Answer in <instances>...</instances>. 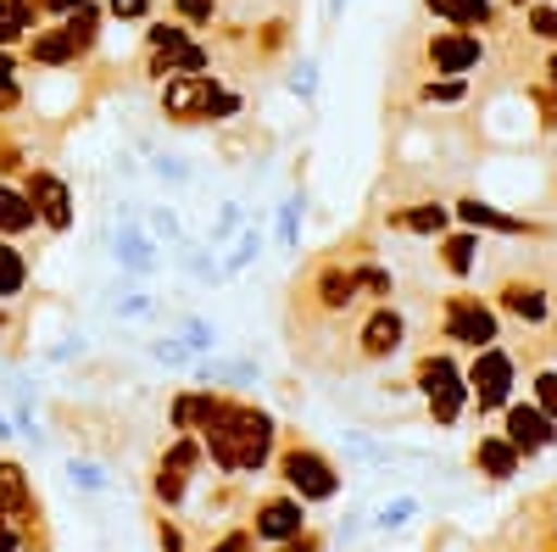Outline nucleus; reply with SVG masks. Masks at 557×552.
I'll use <instances>...</instances> for the list:
<instances>
[{"mask_svg": "<svg viewBox=\"0 0 557 552\" xmlns=\"http://www.w3.org/2000/svg\"><path fill=\"white\" fill-rule=\"evenodd\" d=\"M491 302L519 335H530V346H524L530 363L557 352V280H546L541 268H502Z\"/></svg>", "mask_w": 557, "mask_h": 552, "instance_id": "obj_1", "label": "nucleus"}, {"mask_svg": "<svg viewBox=\"0 0 557 552\" xmlns=\"http://www.w3.org/2000/svg\"><path fill=\"white\" fill-rule=\"evenodd\" d=\"M207 452H212V464L228 469V475H251L268 464V452H273V419L262 407H246V402H223L218 407V419L201 430Z\"/></svg>", "mask_w": 557, "mask_h": 552, "instance_id": "obj_2", "label": "nucleus"}, {"mask_svg": "<svg viewBox=\"0 0 557 552\" xmlns=\"http://www.w3.org/2000/svg\"><path fill=\"white\" fill-rule=\"evenodd\" d=\"M162 112L173 123H212V118L240 112V96H228L212 73H178L162 84Z\"/></svg>", "mask_w": 557, "mask_h": 552, "instance_id": "obj_3", "label": "nucleus"}, {"mask_svg": "<svg viewBox=\"0 0 557 552\" xmlns=\"http://www.w3.org/2000/svg\"><path fill=\"white\" fill-rule=\"evenodd\" d=\"M412 385L424 391L435 425H457V419H462V407H469V380H462V368H457L451 352H424V357H418Z\"/></svg>", "mask_w": 557, "mask_h": 552, "instance_id": "obj_4", "label": "nucleus"}, {"mask_svg": "<svg viewBox=\"0 0 557 552\" xmlns=\"http://www.w3.org/2000/svg\"><path fill=\"white\" fill-rule=\"evenodd\" d=\"M441 335H446L451 346H469V352L496 346V341H502V312H496L485 296L451 291V296L441 302Z\"/></svg>", "mask_w": 557, "mask_h": 552, "instance_id": "obj_5", "label": "nucleus"}, {"mask_svg": "<svg viewBox=\"0 0 557 552\" xmlns=\"http://www.w3.org/2000/svg\"><path fill=\"white\" fill-rule=\"evenodd\" d=\"M96 34H101V12L84 0L78 12H67V17H62V28L34 34V39H28V57H34L39 68H67V62H78V57L89 51V45H96Z\"/></svg>", "mask_w": 557, "mask_h": 552, "instance_id": "obj_6", "label": "nucleus"}, {"mask_svg": "<svg viewBox=\"0 0 557 552\" xmlns=\"http://www.w3.org/2000/svg\"><path fill=\"white\" fill-rule=\"evenodd\" d=\"M513 375H519V363L507 357L502 346H480L474 352V363L462 368V380H469V407L480 413V419L513 402Z\"/></svg>", "mask_w": 557, "mask_h": 552, "instance_id": "obj_7", "label": "nucleus"}, {"mask_svg": "<svg viewBox=\"0 0 557 552\" xmlns=\"http://www.w3.org/2000/svg\"><path fill=\"white\" fill-rule=\"evenodd\" d=\"M278 475H285V486L301 496V502H330L341 496V475L330 457H318L312 446H290L285 457H278Z\"/></svg>", "mask_w": 557, "mask_h": 552, "instance_id": "obj_8", "label": "nucleus"}, {"mask_svg": "<svg viewBox=\"0 0 557 552\" xmlns=\"http://www.w3.org/2000/svg\"><path fill=\"white\" fill-rule=\"evenodd\" d=\"M424 62L441 78H469L485 62V39L474 28H435L430 45H424Z\"/></svg>", "mask_w": 557, "mask_h": 552, "instance_id": "obj_9", "label": "nucleus"}, {"mask_svg": "<svg viewBox=\"0 0 557 552\" xmlns=\"http://www.w3.org/2000/svg\"><path fill=\"white\" fill-rule=\"evenodd\" d=\"M502 436L513 441L524 457H535V452L557 446V425L546 419V413H541L535 402H507V407H502Z\"/></svg>", "mask_w": 557, "mask_h": 552, "instance_id": "obj_10", "label": "nucleus"}, {"mask_svg": "<svg viewBox=\"0 0 557 552\" xmlns=\"http://www.w3.org/2000/svg\"><path fill=\"white\" fill-rule=\"evenodd\" d=\"M401 341H407V318L396 307H374V312H368V324L357 330V357L385 363V357L401 352Z\"/></svg>", "mask_w": 557, "mask_h": 552, "instance_id": "obj_11", "label": "nucleus"}, {"mask_svg": "<svg viewBox=\"0 0 557 552\" xmlns=\"http://www.w3.org/2000/svg\"><path fill=\"white\" fill-rule=\"evenodd\" d=\"M257 541H290V536H301L307 530V502L290 491V496H268V502H257Z\"/></svg>", "mask_w": 557, "mask_h": 552, "instance_id": "obj_12", "label": "nucleus"}, {"mask_svg": "<svg viewBox=\"0 0 557 552\" xmlns=\"http://www.w3.org/2000/svg\"><path fill=\"white\" fill-rule=\"evenodd\" d=\"M196 464H201V446H196V441H173V446H168V457L157 464V496L168 502V508H173V502H184Z\"/></svg>", "mask_w": 557, "mask_h": 552, "instance_id": "obj_13", "label": "nucleus"}, {"mask_svg": "<svg viewBox=\"0 0 557 552\" xmlns=\"http://www.w3.org/2000/svg\"><path fill=\"white\" fill-rule=\"evenodd\" d=\"M28 201H34V212L51 223V229H67L73 223V196H67V184L57 173H34L28 179Z\"/></svg>", "mask_w": 557, "mask_h": 552, "instance_id": "obj_14", "label": "nucleus"}, {"mask_svg": "<svg viewBox=\"0 0 557 552\" xmlns=\"http://www.w3.org/2000/svg\"><path fill=\"white\" fill-rule=\"evenodd\" d=\"M424 12L441 17L446 28H480V34L502 23V12L491 7V0H424Z\"/></svg>", "mask_w": 557, "mask_h": 552, "instance_id": "obj_15", "label": "nucleus"}, {"mask_svg": "<svg viewBox=\"0 0 557 552\" xmlns=\"http://www.w3.org/2000/svg\"><path fill=\"white\" fill-rule=\"evenodd\" d=\"M451 212L469 223V229H496V235H535L530 218H513V212H502V207H491V201H480V196H462Z\"/></svg>", "mask_w": 557, "mask_h": 552, "instance_id": "obj_16", "label": "nucleus"}, {"mask_svg": "<svg viewBox=\"0 0 557 552\" xmlns=\"http://www.w3.org/2000/svg\"><path fill=\"white\" fill-rule=\"evenodd\" d=\"M519 464H524V452L507 441V436H480V446H474V469H480V475H491V480H513Z\"/></svg>", "mask_w": 557, "mask_h": 552, "instance_id": "obj_17", "label": "nucleus"}, {"mask_svg": "<svg viewBox=\"0 0 557 552\" xmlns=\"http://www.w3.org/2000/svg\"><path fill=\"white\" fill-rule=\"evenodd\" d=\"M207 45H196V39H184V45H168V51H151V62H146V73L151 78H178V73H207Z\"/></svg>", "mask_w": 557, "mask_h": 552, "instance_id": "obj_18", "label": "nucleus"}, {"mask_svg": "<svg viewBox=\"0 0 557 552\" xmlns=\"http://www.w3.org/2000/svg\"><path fill=\"white\" fill-rule=\"evenodd\" d=\"M312 296L323 312H346L357 302V280H351V268L330 262V268H318V280H312Z\"/></svg>", "mask_w": 557, "mask_h": 552, "instance_id": "obj_19", "label": "nucleus"}, {"mask_svg": "<svg viewBox=\"0 0 557 552\" xmlns=\"http://www.w3.org/2000/svg\"><path fill=\"white\" fill-rule=\"evenodd\" d=\"M446 218H451V207H441V201H412V207L391 212V229H401V235H441Z\"/></svg>", "mask_w": 557, "mask_h": 552, "instance_id": "obj_20", "label": "nucleus"}, {"mask_svg": "<svg viewBox=\"0 0 557 552\" xmlns=\"http://www.w3.org/2000/svg\"><path fill=\"white\" fill-rule=\"evenodd\" d=\"M34 23H39V0H0V51L28 39Z\"/></svg>", "mask_w": 557, "mask_h": 552, "instance_id": "obj_21", "label": "nucleus"}, {"mask_svg": "<svg viewBox=\"0 0 557 552\" xmlns=\"http://www.w3.org/2000/svg\"><path fill=\"white\" fill-rule=\"evenodd\" d=\"M218 407H223V396H212V391L178 396V402H173V425H178V430H207V425L218 419Z\"/></svg>", "mask_w": 557, "mask_h": 552, "instance_id": "obj_22", "label": "nucleus"}, {"mask_svg": "<svg viewBox=\"0 0 557 552\" xmlns=\"http://www.w3.org/2000/svg\"><path fill=\"white\" fill-rule=\"evenodd\" d=\"M0 514H7V519L28 514V480H23L17 464H0Z\"/></svg>", "mask_w": 557, "mask_h": 552, "instance_id": "obj_23", "label": "nucleus"}, {"mask_svg": "<svg viewBox=\"0 0 557 552\" xmlns=\"http://www.w3.org/2000/svg\"><path fill=\"white\" fill-rule=\"evenodd\" d=\"M474 262H480V241L474 235H446L441 241V268L446 273H457V280H462V273H474Z\"/></svg>", "mask_w": 557, "mask_h": 552, "instance_id": "obj_24", "label": "nucleus"}, {"mask_svg": "<svg viewBox=\"0 0 557 552\" xmlns=\"http://www.w3.org/2000/svg\"><path fill=\"white\" fill-rule=\"evenodd\" d=\"M34 223H39L34 201H28V196H17V191H7V184H0V229H7V235H23V229H34Z\"/></svg>", "mask_w": 557, "mask_h": 552, "instance_id": "obj_25", "label": "nucleus"}, {"mask_svg": "<svg viewBox=\"0 0 557 552\" xmlns=\"http://www.w3.org/2000/svg\"><path fill=\"white\" fill-rule=\"evenodd\" d=\"M524 34L557 45V7H546V0H535V7H524Z\"/></svg>", "mask_w": 557, "mask_h": 552, "instance_id": "obj_26", "label": "nucleus"}, {"mask_svg": "<svg viewBox=\"0 0 557 552\" xmlns=\"http://www.w3.org/2000/svg\"><path fill=\"white\" fill-rule=\"evenodd\" d=\"M23 280H28V268H23V257L0 241V296H17L23 291Z\"/></svg>", "mask_w": 557, "mask_h": 552, "instance_id": "obj_27", "label": "nucleus"}, {"mask_svg": "<svg viewBox=\"0 0 557 552\" xmlns=\"http://www.w3.org/2000/svg\"><path fill=\"white\" fill-rule=\"evenodd\" d=\"M173 17L190 23V28H207L218 17V0H173Z\"/></svg>", "mask_w": 557, "mask_h": 552, "instance_id": "obj_28", "label": "nucleus"}, {"mask_svg": "<svg viewBox=\"0 0 557 552\" xmlns=\"http://www.w3.org/2000/svg\"><path fill=\"white\" fill-rule=\"evenodd\" d=\"M351 280H357V296H391V273L385 268H351Z\"/></svg>", "mask_w": 557, "mask_h": 552, "instance_id": "obj_29", "label": "nucleus"}, {"mask_svg": "<svg viewBox=\"0 0 557 552\" xmlns=\"http://www.w3.org/2000/svg\"><path fill=\"white\" fill-rule=\"evenodd\" d=\"M184 39H190V23H151V34H146L151 51H168V45H184Z\"/></svg>", "mask_w": 557, "mask_h": 552, "instance_id": "obj_30", "label": "nucleus"}, {"mask_svg": "<svg viewBox=\"0 0 557 552\" xmlns=\"http://www.w3.org/2000/svg\"><path fill=\"white\" fill-rule=\"evenodd\" d=\"M117 257H123L134 273H146V268H151V246L139 241V235H117Z\"/></svg>", "mask_w": 557, "mask_h": 552, "instance_id": "obj_31", "label": "nucleus"}, {"mask_svg": "<svg viewBox=\"0 0 557 552\" xmlns=\"http://www.w3.org/2000/svg\"><path fill=\"white\" fill-rule=\"evenodd\" d=\"M535 407L557 425V375H552V368H541V375H535Z\"/></svg>", "mask_w": 557, "mask_h": 552, "instance_id": "obj_32", "label": "nucleus"}, {"mask_svg": "<svg viewBox=\"0 0 557 552\" xmlns=\"http://www.w3.org/2000/svg\"><path fill=\"white\" fill-rule=\"evenodd\" d=\"M418 96H424V101H462V78H430L424 89H418Z\"/></svg>", "mask_w": 557, "mask_h": 552, "instance_id": "obj_33", "label": "nucleus"}, {"mask_svg": "<svg viewBox=\"0 0 557 552\" xmlns=\"http://www.w3.org/2000/svg\"><path fill=\"white\" fill-rule=\"evenodd\" d=\"M7 107H17V62L0 51V112Z\"/></svg>", "mask_w": 557, "mask_h": 552, "instance_id": "obj_34", "label": "nucleus"}, {"mask_svg": "<svg viewBox=\"0 0 557 552\" xmlns=\"http://www.w3.org/2000/svg\"><path fill=\"white\" fill-rule=\"evenodd\" d=\"M107 12H112V17H123V23H139V17L151 12V0H107Z\"/></svg>", "mask_w": 557, "mask_h": 552, "instance_id": "obj_35", "label": "nucleus"}, {"mask_svg": "<svg viewBox=\"0 0 557 552\" xmlns=\"http://www.w3.org/2000/svg\"><path fill=\"white\" fill-rule=\"evenodd\" d=\"M212 552H257V530H228Z\"/></svg>", "mask_w": 557, "mask_h": 552, "instance_id": "obj_36", "label": "nucleus"}, {"mask_svg": "<svg viewBox=\"0 0 557 552\" xmlns=\"http://www.w3.org/2000/svg\"><path fill=\"white\" fill-rule=\"evenodd\" d=\"M418 514V502H391V508L380 514V530H396V525H407Z\"/></svg>", "mask_w": 557, "mask_h": 552, "instance_id": "obj_37", "label": "nucleus"}, {"mask_svg": "<svg viewBox=\"0 0 557 552\" xmlns=\"http://www.w3.org/2000/svg\"><path fill=\"white\" fill-rule=\"evenodd\" d=\"M285 552H323V541L318 536H290V541H278Z\"/></svg>", "mask_w": 557, "mask_h": 552, "instance_id": "obj_38", "label": "nucleus"}, {"mask_svg": "<svg viewBox=\"0 0 557 552\" xmlns=\"http://www.w3.org/2000/svg\"><path fill=\"white\" fill-rule=\"evenodd\" d=\"M78 7H84V0H39V12H51V17H67Z\"/></svg>", "mask_w": 557, "mask_h": 552, "instance_id": "obj_39", "label": "nucleus"}, {"mask_svg": "<svg viewBox=\"0 0 557 552\" xmlns=\"http://www.w3.org/2000/svg\"><path fill=\"white\" fill-rule=\"evenodd\" d=\"M541 73H546V89H552V96H557V45H552V51H546V62H541Z\"/></svg>", "mask_w": 557, "mask_h": 552, "instance_id": "obj_40", "label": "nucleus"}, {"mask_svg": "<svg viewBox=\"0 0 557 552\" xmlns=\"http://www.w3.org/2000/svg\"><path fill=\"white\" fill-rule=\"evenodd\" d=\"M17 547V536H12V525H0V552H12Z\"/></svg>", "mask_w": 557, "mask_h": 552, "instance_id": "obj_41", "label": "nucleus"}, {"mask_svg": "<svg viewBox=\"0 0 557 552\" xmlns=\"http://www.w3.org/2000/svg\"><path fill=\"white\" fill-rule=\"evenodd\" d=\"M12 162H17V151H12L7 140H0V168H12Z\"/></svg>", "mask_w": 557, "mask_h": 552, "instance_id": "obj_42", "label": "nucleus"}, {"mask_svg": "<svg viewBox=\"0 0 557 552\" xmlns=\"http://www.w3.org/2000/svg\"><path fill=\"white\" fill-rule=\"evenodd\" d=\"M507 7H513V12H524V7H535V0H507Z\"/></svg>", "mask_w": 557, "mask_h": 552, "instance_id": "obj_43", "label": "nucleus"}]
</instances>
